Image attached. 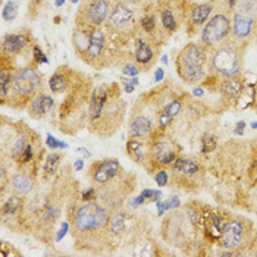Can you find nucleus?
<instances>
[{
    "mask_svg": "<svg viewBox=\"0 0 257 257\" xmlns=\"http://www.w3.org/2000/svg\"><path fill=\"white\" fill-rule=\"evenodd\" d=\"M69 231V223H66V222H63L62 223V226H60V231L56 234V241H60L62 238L65 237V234Z\"/></svg>",
    "mask_w": 257,
    "mask_h": 257,
    "instance_id": "nucleus-34",
    "label": "nucleus"
},
{
    "mask_svg": "<svg viewBox=\"0 0 257 257\" xmlns=\"http://www.w3.org/2000/svg\"><path fill=\"white\" fill-rule=\"evenodd\" d=\"M169 174L165 171V169H160L156 172V177H155V181H156V184H158L159 187H165V185H168L169 184Z\"/></svg>",
    "mask_w": 257,
    "mask_h": 257,
    "instance_id": "nucleus-32",
    "label": "nucleus"
},
{
    "mask_svg": "<svg viewBox=\"0 0 257 257\" xmlns=\"http://www.w3.org/2000/svg\"><path fill=\"white\" fill-rule=\"evenodd\" d=\"M185 8H187L185 0H158L156 2L159 22L168 37L177 33L181 24L185 22Z\"/></svg>",
    "mask_w": 257,
    "mask_h": 257,
    "instance_id": "nucleus-10",
    "label": "nucleus"
},
{
    "mask_svg": "<svg viewBox=\"0 0 257 257\" xmlns=\"http://www.w3.org/2000/svg\"><path fill=\"white\" fill-rule=\"evenodd\" d=\"M209 52V74L219 78H234L242 72V59L245 47L237 43L232 37H228L212 47Z\"/></svg>",
    "mask_w": 257,
    "mask_h": 257,
    "instance_id": "nucleus-1",
    "label": "nucleus"
},
{
    "mask_svg": "<svg viewBox=\"0 0 257 257\" xmlns=\"http://www.w3.org/2000/svg\"><path fill=\"white\" fill-rule=\"evenodd\" d=\"M115 0H81L75 17V28L93 30L106 24Z\"/></svg>",
    "mask_w": 257,
    "mask_h": 257,
    "instance_id": "nucleus-8",
    "label": "nucleus"
},
{
    "mask_svg": "<svg viewBox=\"0 0 257 257\" xmlns=\"http://www.w3.org/2000/svg\"><path fill=\"white\" fill-rule=\"evenodd\" d=\"M71 2H72V3H78L79 0H71Z\"/></svg>",
    "mask_w": 257,
    "mask_h": 257,
    "instance_id": "nucleus-41",
    "label": "nucleus"
},
{
    "mask_svg": "<svg viewBox=\"0 0 257 257\" xmlns=\"http://www.w3.org/2000/svg\"><path fill=\"white\" fill-rule=\"evenodd\" d=\"M31 52H33V59H34V63H49V59L47 56L44 55V52L41 50L39 44H34L31 47Z\"/></svg>",
    "mask_w": 257,
    "mask_h": 257,
    "instance_id": "nucleus-29",
    "label": "nucleus"
},
{
    "mask_svg": "<svg viewBox=\"0 0 257 257\" xmlns=\"http://www.w3.org/2000/svg\"><path fill=\"white\" fill-rule=\"evenodd\" d=\"M11 185L14 188V191L20 196H25L28 193H31L34 190V179L31 178L27 174H15L11 179Z\"/></svg>",
    "mask_w": 257,
    "mask_h": 257,
    "instance_id": "nucleus-23",
    "label": "nucleus"
},
{
    "mask_svg": "<svg viewBox=\"0 0 257 257\" xmlns=\"http://www.w3.org/2000/svg\"><path fill=\"white\" fill-rule=\"evenodd\" d=\"M134 60L140 66V69H149L155 65L158 58L159 46L152 40L137 37L134 40Z\"/></svg>",
    "mask_w": 257,
    "mask_h": 257,
    "instance_id": "nucleus-16",
    "label": "nucleus"
},
{
    "mask_svg": "<svg viewBox=\"0 0 257 257\" xmlns=\"http://www.w3.org/2000/svg\"><path fill=\"white\" fill-rule=\"evenodd\" d=\"M109 210L96 201H88L74 212L71 229L75 237H88L90 234H99L106 231L109 222Z\"/></svg>",
    "mask_w": 257,
    "mask_h": 257,
    "instance_id": "nucleus-4",
    "label": "nucleus"
},
{
    "mask_svg": "<svg viewBox=\"0 0 257 257\" xmlns=\"http://www.w3.org/2000/svg\"><path fill=\"white\" fill-rule=\"evenodd\" d=\"M71 81H72V69L68 68H60L58 69L50 79H49V88L52 90V93L60 94L69 90L71 87Z\"/></svg>",
    "mask_w": 257,
    "mask_h": 257,
    "instance_id": "nucleus-20",
    "label": "nucleus"
},
{
    "mask_svg": "<svg viewBox=\"0 0 257 257\" xmlns=\"http://www.w3.org/2000/svg\"><path fill=\"white\" fill-rule=\"evenodd\" d=\"M254 39H256V43H257V27H256V37H254Z\"/></svg>",
    "mask_w": 257,
    "mask_h": 257,
    "instance_id": "nucleus-42",
    "label": "nucleus"
},
{
    "mask_svg": "<svg viewBox=\"0 0 257 257\" xmlns=\"http://www.w3.org/2000/svg\"><path fill=\"white\" fill-rule=\"evenodd\" d=\"M120 172V163L116 159H104L97 162L90 169V178L97 185H107Z\"/></svg>",
    "mask_w": 257,
    "mask_h": 257,
    "instance_id": "nucleus-15",
    "label": "nucleus"
},
{
    "mask_svg": "<svg viewBox=\"0 0 257 257\" xmlns=\"http://www.w3.org/2000/svg\"><path fill=\"white\" fill-rule=\"evenodd\" d=\"M231 218V213L226 210H219L203 204V218H201V235L206 242L215 244L222 237L223 228Z\"/></svg>",
    "mask_w": 257,
    "mask_h": 257,
    "instance_id": "nucleus-12",
    "label": "nucleus"
},
{
    "mask_svg": "<svg viewBox=\"0 0 257 257\" xmlns=\"http://www.w3.org/2000/svg\"><path fill=\"white\" fill-rule=\"evenodd\" d=\"M254 104H256V106H257V97H256V103H254Z\"/></svg>",
    "mask_w": 257,
    "mask_h": 257,
    "instance_id": "nucleus-43",
    "label": "nucleus"
},
{
    "mask_svg": "<svg viewBox=\"0 0 257 257\" xmlns=\"http://www.w3.org/2000/svg\"><path fill=\"white\" fill-rule=\"evenodd\" d=\"M126 223H128V215L122 210L115 212L107 222L106 232L109 237H122V234L126 231Z\"/></svg>",
    "mask_w": 257,
    "mask_h": 257,
    "instance_id": "nucleus-22",
    "label": "nucleus"
},
{
    "mask_svg": "<svg viewBox=\"0 0 257 257\" xmlns=\"http://www.w3.org/2000/svg\"><path fill=\"white\" fill-rule=\"evenodd\" d=\"M231 11L225 5L223 0H216L215 12L209 21L204 24L200 33V41L207 50L218 46L223 40L231 37L232 33V21H231Z\"/></svg>",
    "mask_w": 257,
    "mask_h": 257,
    "instance_id": "nucleus-7",
    "label": "nucleus"
},
{
    "mask_svg": "<svg viewBox=\"0 0 257 257\" xmlns=\"http://www.w3.org/2000/svg\"><path fill=\"white\" fill-rule=\"evenodd\" d=\"M245 126H247V125H245V122H244V120H239L237 125H235V134L241 136V134L244 133Z\"/></svg>",
    "mask_w": 257,
    "mask_h": 257,
    "instance_id": "nucleus-35",
    "label": "nucleus"
},
{
    "mask_svg": "<svg viewBox=\"0 0 257 257\" xmlns=\"http://www.w3.org/2000/svg\"><path fill=\"white\" fill-rule=\"evenodd\" d=\"M63 3H65V0H56V2H55V5H56L58 8H60V6H62Z\"/></svg>",
    "mask_w": 257,
    "mask_h": 257,
    "instance_id": "nucleus-39",
    "label": "nucleus"
},
{
    "mask_svg": "<svg viewBox=\"0 0 257 257\" xmlns=\"http://www.w3.org/2000/svg\"><path fill=\"white\" fill-rule=\"evenodd\" d=\"M46 146L50 147L52 150H62V149H66L68 147L66 143H62L58 139H55L52 134H47V137H46Z\"/></svg>",
    "mask_w": 257,
    "mask_h": 257,
    "instance_id": "nucleus-30",
    "label": "nucleus"
},
{
    "mask_svg": "<svg viewBox=\"0 0 257 257\" xmlns=\"http://www.w3.org/2000/svg\"><path fill=\"white\" fill-rule=\"evenodd\" d=\"M194 96L201 97V96H203V88H196V90H194Z\"/></svg>",
    "mask_w": 257,
    "mask_h": 257,
    "instance_id": "nucleus-38",
    "label": "nucleus"
},
{
    "mask_svg": "<svg viewBox=\"0 0 257 257\" xmlns=\"http://www.w3.org/2000/svg\"><path fill=\"white\" fill-rule=\"evenodd\" d=\"M171 178L174 179V184H177L182 188H191V187H198V179L203 178V168L201 165L188 158L175 159L171 165Z\"/></svg>",
    "mask_w": 257,
    "mask_h": 257,
    "instance_id": "nucleus-11",
    "label": "nucleus"
},
{
    "mask_svg": "<svg viewBox=\"0 0 257 257\" xmlns=\"http://www.w3.org/2000/svg\"><path fill=\"white\" fill-rule=\"evenodd\" d=\"M18 9H20V2L18 0H8V3L5 5L3 12H2L3 20L8 21V22L15 20L17 15H18Z\"/></svg>",
    "mask_w": 257,
    "mask_h": 257,
    "instance_id": "nucleus-26",
    "label": "nucleus"
},
{
    "mask_svg": "<svg viewBox=\"0 0 257 257\" xmlns=\"http://www.w3.org/2000/svg\"><path fill=\"white\" fill-rule=\"evenodd\" d=\"M155 131L153 119H150L147 115H134L130 122V137L134 139H146L152 136Z\"/></svg>",
    "mask_w": 257,
    "mask_h": 257,
    "instance_id": "nucleus-19",
    "label": "nucleus"
},
{
    "mask_svg": "<svg viewBox=\"0 0 257 257\" xmlns=\"http://www.w3.org/2000/svg\"><path fill=\"white\" fill-rule=\"evenodd\" d=\"M96 196H97L96 188H88V190H85V191L81 193V200H82L84 203H88V201L96 200Z\"/></svg>",
    "mask_w": 257,
    "mask_h": 257,
    "instance_id": "nucleus-33",
    "label": "nucleus"
},
{
    "mask_svg": "<svg viewBox=\"0 0 257 257\" xmlns=\"http://www.w3.org/2000/svg\"><path fill=\"white\" fill-rule=\"evenodd\" d=\"M33 46L34 44H31L30 31H20V33H14V34H6L2 40V55L15 58L18 55L25 53Z\"/></svg>",
    "mask_w": 257,
    "mask_h": 257,
    "instance_id": "nucleus-14",
    "label": "nucleus"
},
{
    "mask_svg": "<svg viewBox=\"0 0 257 257\" xmlns=\"http://www.w3.org/2000/svg\"><path fill=\"white\" fill-rule=\"evenodd\" d=\"M140 71H141V69H140L139 65H137V63H133V62H126V63H123V66H122V74H123L125 77H128V78L137 77Z\"/></svg>",
    "mask_w": 257,
    "mask_h": 257,
    "instance_id": "nucleus-28",
    "label": "nucleus"
},
{
    "mask_svg": "<svg viewBox=\"0 0 257 257\" xmlns=\"http://www.w3.org/2000/svg\"><path fill=\"white\" fill-rule=\"evenodd\" d=\"M62 159H63V155L59 153V152H58V153H50V155L46 158L44 163H43L44 175H47V177L55 175V174H56V171H58V168H59Z\"/></svg>",
    "mask_w": 257,
    "mask_h": 257,
    "instance_id": "nucleus-25",
    "label": "nucleus"
},
{
    "mask_svg": "<svg viewBox=\"0 0 257 257\" xmlns=\"http://www.w3.org/2000/svg\"><path fill=\"white\" fill-rule=\"evenodd\" d=\"M219 245L223 250L235 251L237 256H241L239 250L254 248V235H253V223L248 219L231 215L228 219L222 237L219 239Z\"/></svg>",
    "mask_w": 257,
    "mask_h": 257,
    "instance_id": "nucleus-6",
    "label": "nucleus"
},
{
    "mask_svg": "<svg viewBox=\"0 0 257 257\" xmlns=\"http://www.w3.org/2000/svg\"><path fill=\"white\" fill-rule=\"evenodd\" d=\"M251 128H254V130H256V128H257V122H253V123H251Z\"/></svg>",
    "mask_w": 257,
    "mask_h": 257,
    "instance_id": "nucleus-40",
    "label": "nucleus"
},
{
    "mask_svg": "<svg viewBox=\"0 0 257 257\" xmlns=\"http://www.w3.org/2000/svg\"><path fill=\"white\" fill-rule=\"evenodd\" d=\"M24 209V200L21 197L20 194L18 196H12L9 197L2 206V216L3 218H12L15 215H18L20 212H22Z\"/></svg>",
    "mask_w": 257,
    "mask_h": 257,
    "instance_id": "nucleus-24",
    "label": "nucleus"
},
{
    "mask_svg": "<svg viewBox=\"0 0 257 257\" xmlns=\"http://www.w3.org/2000/svg\"><path fill=\"white\" fill-rule=\"evenodd\" d=\"M141 0H115L104 27L119 39L136 40L140 37V20L137 14Z\"/></svg>",
    "mask_w": 257,
    "mask_h": 257,
    "instance_id": "nucleus-3",
    "label": "nucleus"
},
{
    "mask_svg": "<svg viewBox=\"0 0 257 257\" xmlns=\"http://www.w3.org/2000/svg\"><path fill=\"white\" fill-rule=\"evenodd\" d=\"M178 77L185 84H203L209 75V52L201 43H188L175 58Z\"/></svg>",
    "mask_w": 257,
    "mask_h": 257,
    "instance_id": "nucleus-2",
    "label": "nucleus"
},
{
    "mask_svg": "<svg viewBox=\"0 0 257 257\" xmlns=\"http://www.w3.org/2000/svg\"><path fill=\"white\" fill-rule=\"evenodd\" d=\"M216 149V139L213 136H206L201 140V153L207 155Z\"/></svg>",
    "mask_w": 257,
    "mask_h": 257,
    "instance_id": "nucleus-27",
    "label": "nucleus"
},
{
    "mask_svg": "<svg viewBox=\"0 0 257 257\" xmlns=\"http://www.w3.org/2000/svg\"><path fill=\"white\" fill-rule=\"evenodd\" d=\"M141 196L143 198L146 200V201H159L160 198H162V191H158V190H144L143 193H141Z\"/></svg>",
    "mask_w": 257,
    "mask_h": 257,
    "instance_id": "nucleus-31",
    "label": "nucleus"
},
{
    "mask_svg": "<svg viewBox=\"0 0 257 257\" xmlns=\"http://www.w3.org/2000/svg\"><path fill=\"white\" fill-rule=\"evenodd\" d=\"M82 168H84V160H82V159H78V160L75 162V169L79 171V169H82Z\"/></svg>",
    "mask_w": 257,
    "mask_h": 257,
    "instance_id": "nucleus-37",
    "label": "nucleus"
},
{
    "mask_svg": "<svg viewBox=\"0 0 257 257\" xmlns=\"http://www.w3.org/2000/svg\"><path fill=\"white\" fill-rule=\"evenodd\" d=\"M231 37L247 49L250 41L256 37L257 0H237L231 14Z\"/></svg>",
    "mask_w": 257,
    "mask_h": 257,
    "instance_id": "nucleus-5",
    "label": "nucleus"
},
{
    "mask_svg": "<svg viewBox=\"0 0 257 257\" xmlns=\"http://www.w3.org/2000/svg\"><path fill=\"white\" fill-rule=\"evenodd\" d=\"M43 85V78L41 74L39 72L37 66L28 65L15 71V77H14V87H12V94L9 104L14 100H22L24 104L30 99H33L40 91Z\"/></svg>",
    "mask_w": 257,
    "mask_h": 257,
    "instance_id": "nucleus-9",
    "label": "nucleus"
},
{
    "mask_svg": "<svg viewBox=\"0 0 257 257\" xmlns=\"http://www.w3.org/2000/svg\"><path fill=\"white\" fill-rule=\"evenodd\" d=\"M126 155L137 163H146V159H150V146L149 150H146L144 139H134L130 137L126 143Z\"/></svg>",
    "mask_w": 257,
    "mask_h": 257,
    "instance_id": "nucleus-21",
    "label": "nucleus"
},
{
    "mask_svg": "<svg viewBox=\"0 0 257 257\" xmlns=\"http://www.w3.org/2000/svg\"><path fill=\"white\" fill-rule=\"evenodd\" d=\"M12 59L11 56L2 55L0 62V103L5 104L8 100H11L12 87H14V77L15 71L12 68Z\"/></svg>",
    "mask_w": 257,
    "mask_h": 257,
    "instance_id": "nucleus-17",
    "label": "nucleus"
},
{
    "mask_svg": "<svg viewBox=\"0 0 257 257\" xmlns=\"http://www.w3.org/2000/svg\"><path fill=\"white\" fill-rule=\"evenodd\" d=\"M216 8V0H209L203 3H190L187 2L185 8V30L190 34V37L196 36L200 28L204 27V24L212 17Z\"/></svg>",
    "mask_w": 257,
    "mask_h": 257,
    "instance_id": "nucleus-13",
    "label": "nucleus"
},
{
    "mask_svg": "<svg viewBox=\"0 0 257 257\" xmlns=\"http://www.w3.org/2000/svg\"><path fill=\"white\" fill-rule=\"evenodd\" d=\"M247 84L244 82L242 75H238L234 78L222 79L219 93L222 94V99L225 100L228 104H235L238 100L241 99Z\"/></svg>",
    "mask_w": 257,
    "mask_h": 257,
    "instance_id": "nucleus-18",
    "label": "nucleus"
},
{
    "mask_svg": "<svg viewBox=\"0 0 257 257\" xmlns=\"http://www.w3.org/2000/svg\"><path fill=\"white\" fill-rule=\"evenodd\" d=\"M163 77H165V71H163L162 68H159V69H156V75H155V81H156V82H160V81L163 79Z\"/></svg>",
    "mask_w": 257,
    "mask_h": 257,
    "instance_id": "nucleus-36",
    "label": "nucleus"
}]
</instances>
